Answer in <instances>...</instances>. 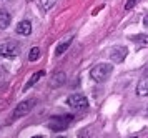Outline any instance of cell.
Wrapping results in <instances>:
<instances>
[{
    "mask_svg": "<svg viewBox=\"0 0 148 138\" xmlns=\"http://www.w3.org/2000/svg\"><path fill=\"white\" fill-rule=\"evenodd\" d=\"M112 72H113L112 63H98V65H95L90 70V78L93 82H97V83H103L112 75Z\"/></svg>",
    "mask_w": 148,
    "mask_h": 138,
    "instance_id": "6da1fadb",
    "label": "cell"
},
{
    "mask_svg": "<svg viewBox=\"0 0 148 138\" xmlns=\"http://www.w3.org/2000/svg\"><path fill=\"white\" fill-rule=\"evenodd\" d=\"M73 120H75L73 115H58V117H53L48 122V128L52 132H63L73 123Z\"/></svg>",
    "mask_w": 148,
    "mask_h": 138,
    "instance_id": "7a4b0ae2",
    "label": "cell"
},
{
    "mask_svg": "<svg viewBox=\"0 0 148 138\" xmlns=\"http://www.w3.org/2000/svg\"><path fill=\"white\" fill-rule=\"evenodd\" d=\"M67 105L73 110H85L88 108V98L82 93H73L67 98Z\"/></svg>",
    "mask_w": 148,
    "mask_h": 138,
    "instance_id": "3957f363",
    "label": "cell"
},
{
    "mask_svg": "<svg viewBox=\"0 0 148 138\" xmlns=\"http://www.w3.org/2000/svg\"><path fill=\"white\" fill-rule=\"evenodd\" d=\"M35 105H37V100H35V98H28V100H25V102L18 103V105H17V108L14 110L12 118L17 120V118H22V117L28 115V113H30V110H32Z\"/></svg>",
    "mask_w": 148,
    "mask_h": 138,
    "instance_id": "277c9868",
    "label": "cell"
},
{
    "mask_svg": "<svg viewBox=\"0 0 148 138\" xmlns=\"http://www.w3.org/2000/svg\"><path fill=\"white\" fill-rule=\"evenodd\" d=\"M20 47L17 42H5V43H0V57L2 58H12L18 55Z\"/></svg>",
    "mask_w": 148,
    "mask_h": 138,
    "instance_id": "5b68a950",
    "label": "cell"
},
{
    "mask_svg": "<svg viewBox=\"0 0 148 138\" xmlns=\"http://www.w3.org/2000/svg\"><path fill=\"white\" fill-rule=\"evenodd\" d=\"M127 47H116V48H113L112 50V53H110V57H112V60L113 62H116V63H121L123 60H125V57H127Z\"/></svg>",
    "mask_w": 148,
    "mask_h": 138,
    "instance_id": "8992f818",
    "label": "cell"
},
{
    "mask_svg": "<svg viewBox=\"0 0 148 138\" xmlns=\"http://www.w3.org/2000/svg\"><path fill=\"white\" fill-rule=\"evenodd\" d=\"M72 42H73V35H70V37H67V40L60 42V43H58V47H57V50H55V55H57V57L63 55V53L68 50V47H70V43H72Z\"/></svg>",
    "mask_w": 148,
    "mask_h": 138,
    "instance_id": "52a82bcc",
    "label": "cell"
},
{
    "mask_svg": "<svg viewBox=\"0 0 148 138\" xmlns=\"http://www.w3.org/2000/svg\"><path fill=\"white\" fill-rule=\"evenodd\" d=\"M136 95L138 97H148V77L141 78L136 83Z\"/></svg>",
    "mask_w": 148,
    "mask_h": 138,
    "instance_id": "ba28073f",
    "label": "cell"
},
{
    "mask_svg": "<svg viewBox=\"0 0 148 138\" xmlns=\"http://www.w3.org/2000/svg\"><path fill=\"white\" fill-rule=\"evenodd\" d=\"M65 78H67V77H65L63 72H57L53 77L50 78V87H52V88H57V87L63 85V83H65Z\"/></svg>",
    "mask_w": 148,
    "mask_h": 138,
    "instance_id": "9c48e42d",
    "label": "cell"
},
{
    "mask_svg": "<svg viewBox=\"0 0 148 138\" xmlns=\"http://www.w3.org/2000/svg\"><path fill=\"white\" fill-rule=\"evenodd\" d=\"M17 33L18 35H30L32 33V25L28 20H22L20 23L17 25Z\"/></svg>",
    "mask_w": 148,
    "mask_h": 138,
    "instance_id": "30bf717a",
    "label": "cell"
},
{
    "mask_svg": "<svg viewBox=\"0 0 148 138\" xmlns=\"http://www.w3.org/2000/svg\"><path fill=\"white\" fill-rule=\"evenodd\" d=\"M43 75H45V72H43V70H40V72H35L34 75H32V77L28 78V82H27V83H25V90H28V88H32V87H34L35 83H37V82H38V80H40L42 77H43Z\"/></svg>",
    "mask_w": 148,
    "mask_h": 138,
    "instance_id": "8fae6325",
    "label": "cell"
},
{
    "mask_svg": "<svg viewBox=\"0 0 148 138\" xmlns=\"http://www.w3.org/2000/svg\"><path fill=\"white\" fill-rule=\"evenodd\" d=\"M12 22V17L7 10H0V28H7Z\"/></svg>",
    "mask_w": 148,
    "mask_h": 138,
    "instance_id": "7c38bea8",
    "label": "cell"
},
{
    "mask_svg": "<svg viewBox=\"0 0 148 138\" xmlns=\"http://www.w3.org/2000/svg\"><path fill=\"white\" fill-rule=\"evenodd\" d=\"M130 40L135 42L136 45H140V47H143V45L147 47L148 45V35H147V33H145V35H143V33H140V35H132Z\"/></svg>",
    "mask_w": 148,
    "mask_h": 138,
    "instance_id": "4fadbf2b",
    "label": "cell"
},
{
    "mask_svg": "<svg viewBox=\"0 0 148 138\" xmlns=\"http://www.w3.org/2000/svg\"><path fill=\"white\" fill-rule=\"evenodd\" d=\"M40 58V48L38 47H34L32 50H30V53H28V60L30 62H35V60Z\"/></svg>",
    "mask_w": 148,
    "mask_h": 138,
    "instance_id": "5bb4252c",
    "label": "cell"
},
{
    "mask_svg": "<svg viewBox=\"0 0 148 138\" xmlns=\"http://www.w3.org/2000/svg\"><path fill=\"white\" fill-rule=\"evenodd\" d=\"M55 2H57V0H40V5H42L43 10H50V8L55 5Z\"/></svg>",
    "mask_w": 148,
    "mask_h": 138,
    "instance_id": "9a60e30c",
    "label": "cell"
},
{
    "mask_svg": "<svg viewBox=\"0 0 148 138\" xmlns=\"http://www.w3.org/2000/svg\"><path fill=\"white\" fill-rule=\"evenodd\" d=\"M136 3H138V0H127V3H125V10H132Z\"/></svg>",
    "mask_w": 148,
    "mask_h": 138,
    "instance_id": "2e32d148",
    "label": "cell"
},
{
    "mask_svg": "<svg viewBox=\"0 0 148 138\" xmlns=\"http://www.w3.org/2000/svg\"><path fill=\"white\" fill-rule=\"evenodd\" d=\"M78 138H90L88 130H80V132H78Z\"/></svg>",
    "mask_w": 148,
    "mask_h": 138,
    "instance_id": "e0dca14e",
    "label": "cell"
},
{
    "mask_svg": "<svg viewBox=\"0 0 148 138\" xmlns=\"http://www.w3.org/2000/svg\"><path fill=\"white\" fill-rule=\"evenodd\" d=\"M143 25H145V27H148V13L145 15V17H143Z\"/></svg>",
    "mask_w": 148,
    "mask_h": 138,
    "instance_id": "ac0fdd59",
    "label": "cell"
},
{
    "mask_svg": "<svg viewBox=\"0 0 148 138\" xmlns=\"http://www.w3.org/2000/svg\"><path fill=\"white\" fill-rule=\"evenodd\" d=\"M143 77H148V67L145 68V70H143Z\"/></svg>",
    "mask_w": 148,
    "mask_h": 138,
    "instance_id": "d6986e66",
    "label": "cell"
},
{
    "mask_svg": "<svg viewBox=\"0 0 148 138\" xmlns=\"http://www.w3.org/2000/svg\"><path fill=\"white\" fill-rule=\"evenodd\" d=\"M32 138H43V137H40V135H35V137H32Z\"/></svg>",
    "mask_w": 148,
    "mask_h": 138,
    "instance_id": "ffe728a7",
    "label": "cell"
},
{
    "mask_svg": "<svg viewBox=\"0 0 148 138\" xmlns=\"http://www.w3.org/2000/svg\"><path fill=\"white\" fill-rule=\"evenodd\" d=\"M57 138H65V137H57Z\"/></svg>",
    "mask_w": 148,
    "mask_h": 138,
    "instance_id": "44dd1931",
    "label": "cell"
},
{
    "mask_svg": "<svg viewBox=\"0 0 148 138\" xmlns=\"http://www.w3.org/2000/svg\"><path fill=\"white\" fill-rule=\"evenodd\" d=\"M147 115H148V108H147Z\"/></svg>",
    "mask_w": 148,
    "mask_h": 138,
    "instance_id": "7402d4cb",
    "label": "cell"
},
{
    "mask_svg": "<svg viewBox=\"0 0 148 138\" xmlns=\"http://www.w3.org/2000/svg\"><path fill=\"white\" fill-rule=\"evenodd\" d=\"M133 138H136V137H133Z\"/></svg>",
    "mask_w": 148,
    "mask_h": 138,
    "instance_id": "603a6c76",
    "label": "cell"
}]
</instances>
